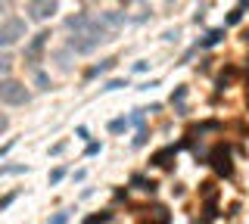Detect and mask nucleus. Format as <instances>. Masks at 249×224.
<instances>
[{"label": "nucleus", "mask_w": 249, "mask_h": 224, "mask_svg": "<svg viewBox=\"0 0 249 224\" xmlns=\"http://www.w3.org/2000/svg\"><path fill=\"white\" fill-rule=\"evenodd\" d=\"M103 41H109V32H103V28L93 22V28H88V32H78V34L69 37V50H75V53H81V56H88V53H93Z\"/></svg>", "instance_id": "nucleus-1"}, {"label": "nucleus", "mask_w": 249, "mask_h": 224, "mask_svg": "<svg viewBox=\"0 0 249 224\" xmlns=\"http://www.w3.org/2000/svg\"><path fill=\"white\" fill-rule=\"evenodd\" d=\"M28 100H31V94H28V87L22 81L0 78V103H6V106H25Z\"/></svg>", "instance_id": "nucleus-2"}, {"label": "nucleus", "mask_w": 249, "mask_h": 224, "mask_svg": "<svg viewBox=\"0 0 249 224\" xmlns=\"http://www.w3.org/2000/svg\"><path fill=\"white\" fill-rule=\"evenodd\" d=\"M25 37V19L19 16H6L0 22V47H13Z\"/></svg>", "instance_id": "nucleus-3"}, {"label": "nucleus", "mask_w": 249, "mask_h": 224, "mask_svg": "<svg viewBox=\"0 0 249 224\" xmlns=\"http://www.w3.org/2000/svg\"><path fill=\"white\" fill-rule=\"evenodd\" d=\"M56 10H59L56 0H28V6H25V13H28L31 22H47V19H53V13H56Z\"/></svg>", "instance_id": "nucleus-4"}, {"label": "nucleus", "mask_w": 249, "mask_h": 224, "mask_svg": "<svg viewBox=\"0 0 249 224\" xmlns=\"http://www.w3.org/2000/svg\"><path fill=\"white\" fill-rule=\"evenodd\" d=\"M47 41H50V32H37V34L28 41V47H25V59H28L31 66H37V56H41V50L47 47Z\"/></svg>", "instance_id": "nucleus-5"}, {"label": "nucleus", "mask_w": 249, "mask_h": 224, "mask_svg": "<svg viewBox=\"0 0 249 224\" xmlns=\"http://www.w3.org/2000/svg\"><path fill=\"white\" fill-rule=\"evenodd\" d=\"M66 28H69L72 34L88 32V28H93V16H90V13H75V16H69V19H66Z\"/></svg>", "instance_id": "nucleus-6"}, {"label": "nucleus", "mask_w": 249, "mask_h": 224, "mask_svg": "<svg viewBox=\"0 0 249 224\" xmlns=\"http://www.w3.org/2000/svg\"><path fill=\"white\" fill-rule=\"evenodd\" d=\"M212 165L221 174H231V150H228V146H218V150L212 153Z\"/></svg>", "instance_id": "nucleus-7"}, {"label": "nucleus", "mask_w": 249, "mask_h": 224, "mask_svg": "<svg viewBox=\"0 0 249 224\" xmlns=\"http://www.w3.org/2000/svg\"><path fill=\"white\" fill-rule=\"evenodd\" d=\"M221 37H224V28H215V32H209V34L199 41V47H215V44L221 41Z\"/></svg>", "instance_id": "nucleus-8"}, {"label": "nucleus", "mask_w": 249, "mask_h": 224, "mask_svg": "<svg viewBox=\"0 0 249 224\" xmlns=\"http://www.w3.org/2000/svg\"><path fill=\"white\" fill-rule=\"evenodd\" d=\"M112 66H115V59H103V63H100V66H93L90 72H88V78H97V75L109 72V69H112Z\"/></svg>", "instance_id": "nucleus-9"}, {"label": "nucleus", "mask_w": 249, "mask_h": 224, "mask_svg": "<svg viewBox=\"0 0 249 224\" xmlns=\"http://www.w3.org/2000/svg\"><path fill=\"white\" fill-rule=\"evenodd\" d=\"M128 125H131L128 119H115V121H109V131H112V134H122V131L128 128Z\"/></svg>", "instance_id": "nucleus-10"}, {"label": "nucleus", "mask_w": 249, "mask_h": 224, "mask_svg": "<svg viewBox=\"0 0 249 224\" xmlns=\"http://www.w3.org/2000/svg\"><path fill=\"white\" fill-rule=\"evenodd\" d=\"M19 172H25V165H3L0 168V174H19Z\"/></svg>", "instance_id": "nucleus-11"}, {"label": "nucleus", "mask_w": 249, "mask_h": 224, "mask_svg": "<svg viewBox=\"0 0 249 224\" xmlns=\"http://www.w3.org/2000/svg\"><path fill=\"white\" fill-rule=\"evenodd\" d=\"M10 66H13L10 53H0V72H10Z\"/></svg>", "instance_id": "nucleus-12"}, {"label": "nucleus", "mask_w": 249, "mask_h": 224, "mask_svg": "<svg viewBox=\"0 0 249 224\" xmlns=\"http://www.w3.org/2000/svg\"><path fill=\"white\" fill-rule=\"evenodd\" d=\"M66 221H69V212H56V215H53V218L47 221V224H66Z\"/></svg>", "instance_id": "nucleus-13"}, {"label": "nucleus", "mask_w": 249, "mask_h": 224, "mask_svg": "<svg viewBox=\"0 0 249 224\" xmlns=\"http://www.w3.org/2000/svg\"><path fill=\"white\" fill-rule=\"evenodd\" d=\"M62 177H66V168H56V172H50V184H59Z\"/></svg>", "instance_id": "nucleus-14"}, {"label": "nucleus", "mask_w": 249, "mask_h": 224, "mask_svg": "<svg viewBox=\"0 0 249 224\" xmlns=\"http://www.w3.org/2000/svg\"><path fill=\"white\" fill-rule=\"evenodd\" d=\"M35 81H37V87H41V90L50 87V81H47V75H44V72H37V78H35Z\"/></svg>", "instance_id": "nucleus-15"}, {"label": "nucleus", "mask_w": 249, "mask_h": 224, "mask_svg": "<svg viewBox=\"0 0 249 224\" xmlns=\"http://www.w3.org/2000/svg\"><path fill=\"white\" fill-rule=\"evenodd\" d=\"M119 87H124V81H109L103 90H119Z\"/></svg>", "instance_id": "nucleus-16"}, {"label": "nucleus", "mask_w": 249, "mask_h": 224, "mask_svg": "<svg viewBox=\"0 0 249 224\" xmlns=\"http://www.w3.org/2000/svg\"><path fill=\"white\" fill-rule=\"evenodd\" d=\"M13 143H16V140H10V143H3V146H0V159H3V156H6V153H10V150H13Z\"/></svg>", "instance_id": "nucleus-17"}, {"label": "nucleus", "mask_w": 249, "mask_h": 224, "mask_svg": "<svg viewBox=\"0 0 249 224\" xmlns=\"http://www.w3.org/2000/svg\"><path fill=\"white\" fill-rule=\"evenodd\" d=\"M240 16H243V13H240V10H233V13H231V19H228V22H231V25H237V22H240Z\"/></svg>", "instance_id": "nucleus-18"}, {"label": "nucleus", "mask_w": 249, "mask_h": 224, "mask_svg": "<svg viewBox=\"0 0 249 224\" xmlns=\"http://www.w3.org/2000/svg\"><path fill=\"white\" fill-rule=\"evenodd\" d=\"M10 13V0H0V16H6Z\"/></svg>", "instance_id": "nucleus-19"}, {"label": "nucleus", "mask_w": 249, "mask_h": 224, "mask_svg": "<svg viewBox=\"0 0 249 224\" xmlns=\"http://www.w3.org/2000/svg\"><path fill=\"white\" fill-rule=\"evenodd\" d=\"M6 128H10V119H6V115H0V134H3Z\"/></svg>", "instance_id": "nucleus-20"}]
</instances>
